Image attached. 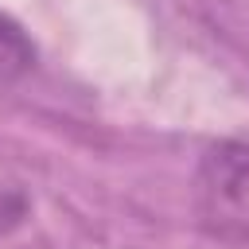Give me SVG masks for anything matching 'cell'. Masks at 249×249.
<instances>
[{
	"label": "cell",
	"mask_w": 249,
	"mask_h": 249,
	"mask_svg": "<svg viewBox=\"0 0 249 249\" xmlns=\"http://www.w3.org/2000/svg\"><path fill=\"white\" fill-rule=\"evenodd\" d=\"M198 222L222 241H249V144L210 148L195 179Z\"/></svg>",
	"instance_id": "6da1fadb"
},
{
	"label": "cell",
	"mask_w": 249,
	"mask_h": 249,
	"mask_svg": "<svg viewBox=\"0 0 249 249\" xmlns=\"http://www.w3.org/2000/svg\"><path fill=\"white\" fill-rule=\"evenodd\" d=\"M31 66H35V43L8 12H0V82H16Z\"/></svg>",
	"instance_id": "7a4b0ae2"
}]
</instances>
